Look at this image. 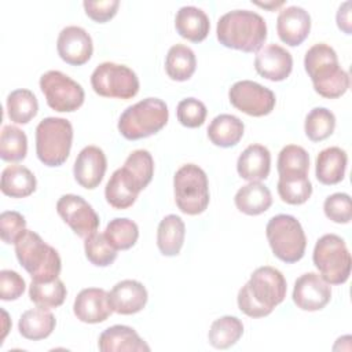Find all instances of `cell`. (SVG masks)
<instances>
[{
	"label": "cell",
	"mask_w": 352,
	"mask_h": 352,
	"mask_svg": "<svg viewBox=\"0 0 352 352\" xmlns=\"http://www.w3.org/2000/svg\"><path fill=\"white\" fill-rule=\"evenodd\" d=\"M311 16L308 11L298 6L283 8L276 19V32L279 38L290 45H300L309 34Z\"/></svg>",
	"instance_id": "cell-19"
},
{
	"label": "cell",
	"mask_w": 352,
	"mask_h": 352,
	"mask_svg": "<svg viewBox=\"0 0 352 352\" xmlns=\"http://www.w3.org/2000/svg\"><path fill=\"white\" fill-rule=\"evenodd\" d=\"M235 206L248 216L264 213L272 205V195L267 186L260 182H250L242 186L235 194Z\"/></svg>",
	"instance_id": "cell-25"
},
{
	"label": "cell",
	"mask_w": 352,
	"mask_h": 352,
	"mask_svg": "<svg viewBox=\"0 0 352 352\" xmlns=\"http://www.w3.org/2000/svg\"><path fill=\"white\" fill-rule=\"evenodd\" d=\"M243 334V324L236 316H221L216 319L208 333L209 344L216 349H227L238 342Z\"/></svg>",
	"instance_id": "cell-32"
},
{
	"label": "cell",
	"mask_w": 352,
	"mask_h": 352,
	"mask_svg": "<svg viewBox=\"0 0 352 352\" xmlns=\"http://www.w3.org/2000/svg\"><path fill=\"white\" fill-rule=\"evenodd\" d=\"M336 128V117L326 107H315L312 109L304 122V131L309 140L322 142L327 139Z\"/></svg>",
	"instance_id": "cell-39"
},
{
	"label": "cell",
	"mask_w": 352,
	"mask_h": 352,
	"mask_svg": "<svg viewBox=\"0 0 352 352\" xmlns=\"http://www.w3.org/2000/svg\"><path fill=\"white\" fill-rule=\"evenodd\" d=\"M258 7L268 8V10H275L276 7H280L285 4V1H278V3H256Z\"/></svg>",
	"instance_id": "cell-48"
},
{
	"label": "cell",
	"mask_w": 352,
	"mask_h": 352,
	"mask_svg": "<svg viewBox=\"0 0 352 352\" xmlns=\"http://www.w3.org/2000/svg\"><path fill=\"white\" fill-rule=\"evenodd\" d=\"M73 126L69 120L47 117L36 126V154L47 166H60L69 158Z\"/></svg>",
	"instance_id": "cell-6"
},
{
	"label": "cell",
	"mask_w": 352,
	"mask_h": 352,
	"mask_svg": "<svg viewBox=\"0 0 352 352\" xmlns=\"http://www.w3.org/2000/svg\"><path fill=\"white\" fill-rule=\"evenodd\" d=\"M173 191L177 208L186 214H199L209 205L208 176L195 164H186L176 170L173 176Z\"/></svg>",
	"instance_id": "cell-8"
},
{
	"label": "cell",
	"mask_w": 352,
	"mask_h": 352,
	"mask_svg": "<svg viewBox=\"0 0 352 352\" xmlns=\"http://www.w3.org/2000/svg\"><path fill=\"white\" fill-rule=\"evenodd\" d=\"M26 230L25 217L15 210H6L0 214V235L4 243H15Z\"/></svg>",
	"instance_id": "cell-44"
},
{
	"label": "cell",
	"mask_w": 352,
	"mask_h": 352,
	"mask_svg": "<svg viewBox=\"0 0 352 352\" xmlns=\"http://www.w3.org/2000/svg\"><path fill=\"white\" fill-rule=\"evenodd\" d=\"M337 19V26L345 33L351 34L352 28H351V1H344L336 15Z\"/></svg>",
	"instance_id": "cell-47"
},
{
	"label": "cell",
	"mask_w": 352,
	"mask_h": 352,
	"mask_svg": "<svg viewBox=\"0 0 352 352\" xmlns=\"http://www.w3.org/2000/svg\"><path fill=\"white\" fill-rule=\"evenodd\" d=\"M56 50L63 62L72 66H81L91 59L94 44L85 29L72 25L60 30L56 40Z\"/></svg>",
	"instance_id": "cell-15"
},
{
	"label": "cell",
	"mask_w": 352,
	"mask_h": 352,
	"mask_svg": "<svg viewBox=\"0 0 352 352\" xmlns=\"http://www.w3.org/2000/svg\"><path fill=\"white\" fill-rule=\"evenodd\" d=\"M176 32L186 40L192 43L204 41L209 33V16L198 7L184 6L175 16Z\"/></svg>",
	"instance_id": "cell-23"
},
{
	"label": "cell",
	"mask_w": 352,
	"mask_h": 352,
	"mask_svg": "<svg viewBox=\"0 0 352 352\" xmlns=\"http://www.w3.org/2000/svg\"><path fill=\"white\" fill-rule=\"evenodd\" d=\"M36 176L23 165H8L1 172V192L11 198H25L34 192Z\"/></svg>",
	"instance_id": "cell-28"
},
{
	"label": "cell",
	"mask_w": 352,
	"mask_h": 352,
	"mask_svg": "<svg viewBox=\"0 0 352 352\" xmlns=\"http://www.w3.org/2000/svg\"><path fill=\"white\" fill-rule=\"evenodd\" d=\"M206 114V106L195 98H186L180 100L176 109L177 121L187 128L201 126L205 122Z\"/></svg>",
	"instance_id": "cell-42"
},
{
	"label": "cell",
	"mask_w": 352,
	"mask_h": 352,
	"mask_svg": "<svg viewBox=\"0 0 352 352\" xmlns=\"http://www.w3.org/2000/svg\"><path fill=\"white\" fill-rule=\"evenodd\" d=\"M40 89L47 104L59 113L76 111L84 103L82 87L59 70H48L40 77Z\"/></svg>",
	"instance_id": "cell-11"
},
{
	"label": "cell",
	"mask_w": 352,
	"mask_h": 352,
	"mask_svg": "<svg viewBox=\"0 0 352 352\" xmlns=\"http://www.w3.org/2000/svg\"><path fill=\"white\" fill-rule=\"evenodd\" d=\"M14 245L16 258L32 280L47 282L58 278L62 268L59 253L37 232L25 230Z\"/></svg>",
	"instance_id": "cell-4"
},
{
	"label": "cell",
	"mask_w": 352,
	"mask_h": 352,
	"mask_svg": "<svg viewBox=\"0 0 352 352\" xmlns=\"http://www.w3.org/2000/svg\"><path fill=\"white\" fill-rule=\"evenodd\" d=\"M28 138L15 125H4L0 135V157L8 162H18L26 157Z\"/></svg>",
	"instance_id": "cell-38"
},
{
	"label": "cell",
	"mask_w": 352,
	"mask_h": 352,
	"mask_svg": "<svg viewBox=\"0 0 352 352\" xmlns=\"http://www.w3.org/2000/svg\"><path fill=\"white\" fill-rule=\"evenodd\" d=\"M254 69L267 80L283 81L289 77L293 69L292 54L278 44H268L257 52L254 58Z\"/></svg>",
	"instance_id": "cell-18"
},
{
	"label": "cell",
	"mask_w": 352,
	"mask_h": 352,
	"mask_svg": "<svg viewBox=\"0 0 352 352\" xmlns=\"http://www.w3.org/2000/svg\"><path fill=\"white\" fill-rule=\"evenodd\" d=\"M106 168L107 160L103 150L98 146H87L78 153L74 161V179L81 187L94 190L103 180Z\"/></svg>",
	"instance_id": "cell-16"
},
{
	"label": "cell",
	"mask_w": 352,
	"mask_h": 352,
	"mask_svg": "<svg viewBox=\"0 0 352 352\" xmlns=\"http://www.w3.org/2000/svg\"><path fill=\"white\" fill-rule=\"evenodd\" d=\"M1 314H3V318H4V329H3V334H1V341H3L4 337H6V334H7V331H8V330H7V326H6V323L8 322V315H7V312H6L4 309L1 311Z\"/></svg>",
	"instance_id": "cell-49"
},
{
	"label": "cell",
	"mask_w": 352,
	"mask_h": 352,
	"mask_svg": "<svg viewBox=\"0 0 352 352\" xmlns=\"http://www.w3.org/2000/svg\"><path fill=\"white\" fill-rule=\"evenodd\" d=\"M113 312L132 315L140 312L148 298L147 290L139 280L124 279L113 286L109 293Z\"/></svg>",
	"instance_id": "cell-20"
},
{
	"label": "cell",
	"mask_w": 352,
	"mask_h": 352,
	"mask_svg": "<svg viewBox=\"0 0 352 352\" xmlns=\"http://www.w3.org/2000/svg\"><path fill=\"white\" fill-rule=\"evenodd\" d=\"M243 122L232 114L216 116L208 126L209 140L219 147H232L239 143L243 136Z\"/></svg>",
	"instance_id": "cell-26"
},
{
	"label": "cell",
	"mask_w": 352,
	"mask_h": 352,
	"mask_svg": "<svg viewBox=\"0 0 352 352\" xmlns=\"http://www.w3.org/2000/svg\"><path fill=\"white\" fill-rule=\"evenodd\" d=\"M55 316L45 308H33L25 311L18 322L19 333L23 338L38 341L47 338L55 329Z\"/></svg>",
	"instance_id": "cell-27"
},
{
	"label": "cell",
	"mask_w": 352,
	"mask_h": 352,
	"mask_svg": "<svg viewBox=\"0 0 352 352\" xmlns=\"http://www.w3.org/2000/svg\"><path fill=\"white\" fill-rule=\"evenodd\" d=\"M56 212L80 238H88L99 227V216L80 195L65 194L56 202Z\"/></svg>",
	"instance_id": "cell-13"
},
{
	"label": "cell",
	"mask_w": 352,
	"mask_h": 352,
	"mask_svg": "<svg viewBox=\"0 0 352 352\" xmlns=\"http://www.w3.org/2000/svg\"><path fill=\"white\" fill-rule=\"evenodd\" d=\"M304 67L311 77L314 89L323 98L336 99L349 88V76L340 67L336 51L324 44H314L304 56Z\"/></svg>",
	"instance_id": "cell-3"
},
{
	"label": "cell",
	"mask_w": 352,
	"mask_h": 352,
	"mask_svg": "<svg viewBox=\"0 0 352 352\" xmlns=\"http://www.w3.org/2000/svg\"><path fill=\"white\" fill-rule=\"evenodd\" d=\"M38 102L36 95L25 88L15 89L7 96V116L15 124H28L36 117Z\"/></svg>",
	"instance_id": "cell-34"
},
{
	"label": "cell",
	"mask_w": 352,
	"mask_h": 352,
	"mask_svg": "<svg viewBox=\"0 0 352 352\" xmlns=\"http://www.w3.org/2000/svg\"><path fill=\"white\" fill-rule=\"evenodd\" d=\"M94 91L103 98L131 99L139 92L136 73L125 65L103 62L91 74Z\"/></svg>",
	"instance_id": "cell-10"
},
{
	"label": "cell",
	"mask_w": 352,
	"mask_h": 352,
	"mask_svg": "<svg viewBox=\"0 0 352 352\" xmlns=\"http://www.w3.org/2000/svg\"><path fill=\"white\" fill-rule=\"evenodd\" d=\"M278 194L289 205H301L312 194V184L308 175H279Z\"/></svg>",
	"instance_id": "cell-36"
},
{
	"label": "cell",
	"mask_w": 352,
	"mask_h": 352,
	"mask_svg": "<svg viewBox=\"0 0 352 352\" xmlns=\"http://www.w3.org/2000/svg\"><path fill=\"white\" fill-rule=\"evenodd\" d=\"M139 192L128 182L122 169L114 170L104 188L107 204L114 209H128L135 204Z\"/></svg>",
	"instance_id": "cell-33"
},
{
	"label": "cell",
	"mask_w": 352,
	"mask_h": 352,
	"mask_svg": "<svg viewBox=\"0 0 352 352\" xmlns=\"http://www.w3.org/2000/svg\"><path fill=\"white\" fill-rule=\"evenodd\" d=\"M286 290V279L279 270L270 265L258 267L239 290L238 307L250 318H264L285 300Z\"/></svg>",
	"instance_id": "cell-1"
},
{
	"label": "cell",
	"mask_w": 352,
	"mask_h": 352,
	"mask_svg": "<svg viewBox=\"0 0 352 352\" xmlns=\"http://www.w3.org/2000/svg\"><path fill=\"white\" fill-rule=\"evenodd\" d=\"M103 234L114 249L128 250L136 243L139 238V228L131 219L116 217L109 221Z\"/></svg>",
	"instance_id": "cell-37"
},
{
	"label": "cell",
	"mask_w": 352,
	"mask_h": 352,
	"mask_svg": "<svg viewBox=\"0 0 352 352\" xmlns=\"http://www.w3.org/2000/svg\"><path fill=\"white\" fill-rule=\"evenodd\" d=\"M323 210L327 219L338 224H346L352 219L351 197L345 192H336L324 199Z\"/></svg>",
	"instance_id": "cell-43"
},
{
	"label": "cell",
	"mask_w": 352,
	"mask_h": 352,
	"mask_svg": "<svg viewBox=\"0 0 352 352\" xmlns=\"http://www.w3.org/2000/svg\"><path fill=\"white\" fill-rule=\"evenodd\" d=\"M73 312L84 323L104 322L113 312L109 293L99 287L82 289L74 300Z\"/></svg>",
	"instance_id": "cell-17"
},
{
	"label": "cell",
	"mask_w": 352,
	"mask_h": 352,
	"mask_svg": "<svg viewBox=\"0 0 352 352\" xmlns=\"http://www.w3.org/2000/svg\"><path fill=\"white\" fill-rule=\"evenodd\" d=\"M66 286L59 278L52 280L40 282L32 280L29 286V297L37 307L51 309L63 304L66 298Z\"/></svg>",
	"instance_id": "cell-35"
},
{
	"label": "cell",
	"mask_w": 352,
	"mask_h": 352,
	"mask_svg": "<svg viewBox=\"0 0 352 352\" xmlns=\"http://www.w3.org/2000/svg\"><path fill=\"white\" fill-rule=\"evenodd\" d=\"M98 346L102 352H142L150 351V346L129 326L114 324L107 327L99 336Z\"/></svg>",
	"instance_id": "cell-22"
},
{
	"label": "cell",
	"mask_w": 352,
	"mask_h": 352,
	"mask_svg": "<svg viewBox=\"0 0 352 352\" xmlns=\"http://www.w3.org/2000/svg\"><path fill=\"white\" fill-rule=\"evenodd\" d=\"M84 250L88 261L96 267H107L117 258V249L110 245L104 234L95 232L85 238Z\"/></svg>",
	"instance_id": "cell-41"
},
{
	"label": "cell",
	"mask_w": 352,
	"mask_h": 352,
	"mask_svg": "<svg viewBox=\"0 0 352 352\" xmlns=\"http://www.w3.org/2000/svg\"><path fill=\"white\" fill-rule=\"evenodd\" d=\"M238 175L248 182L265 180L271 170V153L263 144L248 146L236 161Z\"/></svg>",
	"instance_id": "cell-21"
},
{
	"label": "cell",
	"mask_w": 352,
	"mask_h": 352,
	"mask_svg": "<svg viewBox=\"0 0 352 352\" xmlns=\"http://www.w3.org/2000/svg\"><path fill=\"white\" fill-rule=\"evenodd\" d=\"M331 298L330 285L315 272L302 274L294 282L293 301L302 311H320Z\"/></svg>",
	"instance_id": "cell-14"
},
{
	"label": "cell",
	"mask_w": 352,
	"mask_h": 352,
	"mask_svg": "<svg viewBox=\"0 0 352 352\" xmlns=\"http://www.w3.org/2000/svg\"><path fill=\"white\" fill-rule=\"evenodd\" d=\"M216 34L220 44L227 48L256 52L267 38V23L254 11L234 10L220 16Z\"/></svg>",
	"instance_id": "cell-2"
},
{
	"label": "cell",
	"mask_w": 352,
	"mask_h": 352,
	"mask_svg": "<svg viewBox=\"0 0 352 352\" xmlns=\"http://www.w3.org/2000/svg\"><path fill=\"white\" fill-rule=\"evenodd\" d=\"M121 169L132 187L140 192L150 184L153 179L154 160L147 150H135L128 155Z\"/></svg>",
	"instance_id": "cell-29"
},
{
	"label": "cell",
	"mask_w": 352,
	"mask_h": 352,
	"mask_svg": "<svg viewBox=\"0 0 352 352\" xmlns=\"http://www.w3.org/2000/svg\"><path fill=\"white\" fill-rule=\"evenodd\" d=\"M348 157L340 147H327L322 150L316 157L315 175L319 183L333 186L340 183L345 176Z\"/></svg>",
	"instance_id": "cell-24"
},
{
	"label": "cell",
	"mask_w": 352,
	"mask_h": 352,
	"mask_svg": "<svg viewBox=\"0 0 352 352\" xmlns=\"http://www.w3.org/2000/svg\"><path fill=\"white\" fill-rule=\"evenodd\" d=\"M82 7L85 10V14L98 23H104L110 21L120 7L118 0H104V1H89L85 0L82 3Z\"/></svg>",
	"instance_id": "cell-46"
},
{
	"label": "cell",
	"mask_w": 352,
	"mask_h": 352,
	"mask_svg": "<svg viewBox=\"0 0 352 352\" xmlns=\"http://www.w3.org/2000/svg\"><path fill=\"white\" fill-rule=\"evenodd\" d=\"M314 264L329 285L345 283L351 274V254L344 239L326 234L318 239L312 254Z\"/></svg>",
	"instance_id": "cell-9"
},
{
	"label": "cell",
	"mask_w": 352,
	"mask_h": 352,
	"mask_svg": "<svg viewBox=\"0 0 352 352\" xmlns=\"http://www.w3.org/2000/svg\"><path fill=\"white\" fill-rule=\"evenodd\" d=\"M169 111L164 100L146 98L126 107L118 120V131L128 140H139L160 132L168 122Z\"/></svg>",
	"instance_id": "cell-5"
},
{
	"label": "cell",
	"mask_w": 352,
	"mask_h": 352,
	"mask_svg": "<svg viewBox=\"0 0 352 352\" xmlns=\"http://www.w3.org/2000/svg\"><path fill=\"white\" fill-rule=\"evenodd\" d=\"M228 99L235 109L252 117L270 114L276 103L275 94L270 88L250 80L232 84L228 91Z\"/></svg>",
	"instance_id": "cell-12"
},
{
	"label": "cell",
	"mask_w": 352,
	"mask_h": 352,
	"mask_svg": "<svg viewBox=\"0 0 352 352\" xmlns=\"http://www.w3.org/2000/svg\"><path fill=\"white\" fill-rule=\"evenodd\" d=\"M197 67L194 51L184 44H175L169 48L165 59V70L169 78L175 81H187Z\"/></svg>",
	"instance_id": "cell-31"
},
{
	"label": "cell",
	"mask_w": 352,
	"mask_h": 352,
	"mask_svg": "<svg viewBox=\"0 0 352 352\" xmlns=\"http://www.w3.org/2000/svg\"><path fill=\"white\" fill-rule=\"evenodd\" d=\"M186 226L176 214L165 216L157 230V246L164 256H177L184 243Z\"/></svg>",
	"instance_id": "cell-30"
},
{
	"label": "cell",
	"mask_w": 352,
	"mask_h": 352,
	"mask_svg": "<svg viewBox=\"0 0 352 352\" xmlns=\"http://www.w3.org/2000/svg\"><path fill=\"white\" fill-rule=\"evenodd\" d=\"M25 279L12 270L0 271V298L3 301H12L19 298L25 292Z\"/></svg>",
	"instance_id": "cell-45"
},
{
	"label": "cell",
	"mask_w": 352,
	"mask_h": 352,
	"mask_svg": "<svg viewBox=\"0 0 352 352\" xmlns=\"http://www.w3.org/2000/svg\"><path fill=\"white\" fill-rule=\"evenodd\" d=\"M279 175H308L309 155L301 146L287 144L278 155Z\"/></svg>",
	"instance_id": "cell-40"
},
{
	"label": "cell",
	"mask_w": 352,
	"mask_h": 352,
	"mask_svg": "<svg viewBox=\"0 0 352 352\" xmlns=\"http://www.w3.org/2000/svg\"><path fill=\"white\" fill-rule=\"evenodd\" d=\"M265 235L274 256L283 263L292 264L302 258L307 238L300 221L290 214H276L270 219Z\"/></svg>",
	"instance_id": "cell-7"
}]
</instances>
